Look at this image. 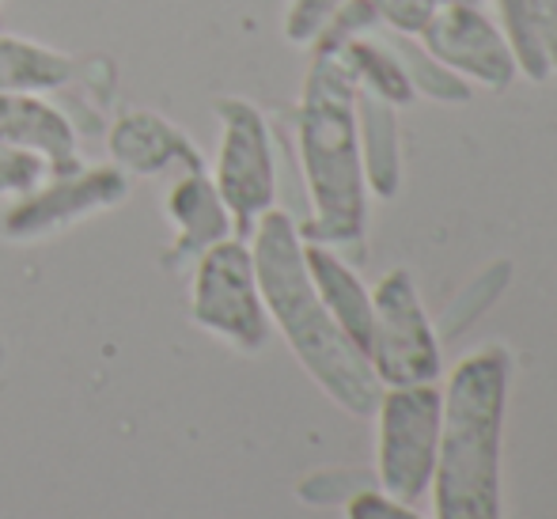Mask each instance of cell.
<instances>
[{"label": "cell", "mask_w": 557, "mask_h": 519, "mask_svg": "<svg viewBox=\"0 0 557 519\" xmlns=\"http://www.w3.org/2000/svg\"><path fill=\"white\" fill-rule=\"evenodd\" d=\"M247 243L265 314L293 345L296 360L345 413H375L383 387L368 357L345 337V330L319 300L308 262H304L300 227L293 224V217L285 209H270L255 224Z\"/></svg>", "instance_id": "cell-1"}, {"label": "cell", "mask_w": 557, "mask_h": 519, "mask_svg": "<svg viewBox=\"0 0 557 519\" xmlns=\"http://www.w3.org/2000/svg\"><path fill=\"white\" fill-rule=\"evenodd\" d=\"M304 183L311 198V220L300 239L323 247H352L364 239V163L357 137V81L337 50H319L304 81L296 110Z\"/></svg>", "instance_id": "cell-2"}, {"label": "cell", "mask_w": 557, "mask_h": 519, "mask_svg": "<svg viewBox=\"0 0 557 519\" xmlns=\"http://www.w3.org/2000/svg\"><path fill=\"white\" fill-rule=\"evenodd\" d=\"M512 360L500 345L462 357L447 375L433 467L436 519H500V436Z\"/></svg>", "instance_id": "cell-3"}, {"label": "cell", "mask_w": 557, "mask_h": 519, "mask_svg": "<svg viewBox=\"0 0 557 519\" xmlns=\"http://www.w3.org/2000/svg\"><path fill=\"white\" fill-rule=\"evenodd\" d=\"M221 148H216L213 186L221 194L239 239H250L255 224L277 209V160L265 114L250 99H216Z\"/></svg>", "instance_id": "cell-4"}, {"label": "cell", "mask_w": 557, "mask_h": 519, "mask_svg": "<svg viewBox=\"0 0 557 519\" xmlns=\"http://www.w3.org/2000/svg\"><path fill=\"white\" fill-rule=\"evenodd\" d=\"M190 319L239 353H258L270 342V314L258 293L250 243L239 235L213 243L194 262Z\"/></svg>", "instance_id": "cell-5"}, {"label": "cell", "mask_w": 557, "mask_h": 519, "mask_svg": "<svg viewBox=\"0 0 557 519\" xmlns=\"http://www.w3.org/2000/svg\"><path fill=\"white\" fill-rule=\"evenodd\" d=\"M444 391L436 383L418 387H387L380 395V447H375V478L387 497L418 501L433 482L436 444H441Z\"/></svg>", "instance_id": "cell-6"}, {"label": "cell", "mask_w": 557, "mask_h": 519, "mask_svg": "<svg viewBox=\"0 0 557 519\" xmlns=\"http://www.w3.org/2000/svg\"><path fill=\"white\" fill-rule=\"evenodd\" d=\"M368 364L380 387H418L441 380V345L406 270H391L372 288Z\"/></svg>", "instance_id": "cell-7"}, {"label": "cell", "mask_w": 557, "mask_h": 519, "mask_svg": "<svg viewBox=\"0 0 557 519\" xmlns=\"http://www.w3.org/2000/svg\"><path fill=\"white\" fill-rule=\"evenodd\" d=\"M129 198V175L117 171L114 163H99V168L61 171V175H46L35 190L20 194L15 206L0 220V235L12 243L46 239V235L61 232L69 224L107 212Z\"/></svg>", "instance_id": "cell-8"}, {"label": "cell", "mask_w": 557, "mask_h": 519, "mask_svg": "<svg viewBox=\"0 0 557 519\" xmlns=\"http://www.w3.org/2000/svg\"><path fill=\"white\" fill-rule=\"evenodd\" d=\"M425 53L455 69L459 81H478L485 88H508L516 76V58L505 35L474 4H441L418 30Z\"/></svg>", "instance_id": "cell-9"}, {"label": "cell", "mask_w": 557, "mask_h": 519, "mask_svg": "<svg viewBox=\"0 0 557 519\" xmlns=\"http://www.w3.org/2000/svg\"><path fill=\"white\" fill-rule=\"evenodd\" d=\"M107 152H111L117 171L140 178L183 175V171L206 168L198 145L156 110H129L117 118L107 133Z\"/></svg>", "instance_id": "cell-10"}, {"label": "cell", "mask_w": 557, "mask_h": 519, "mask_svg": "<svg viewBox=\"0 0 557 519\" xmlns=\"http://www.w3.org/2000/svg\"><path fill=\"white\" fill-rule=\"evenodd\" d=\"M0 145L46 163L50 175L81 168V140L73 118L35 91L0 96Z\"/></svg>", "instance_id": "cell-11"}, {"label": "cell", "mask_w": 557, "mask_h": 519, "mask_svg": "<svg viewBox=\"0 0 557 519\" xmlns=\"http://www.w3.org/2000/svg\"><path fill=\"white\" fill-rule=\"evenodd\" d=\"M168 217L171 227H175V239L163 250V265L168 270L194 265L198 255H206L213 243L235 235L232 217H227L221 194L213 186V175L206 168L175 175V183L168 190Z\"/></svg>", "instance_id": "cell-12"}, {"label": "cell", "mask_w": 557, "mask_h": 519, "mask_svg": "<svg viewBox=\"0 0 557 519\" xmlns=\"http://www.w3.org/2000/svg\"><path fill=\"white\" fill-rule=\"evenodd\" d=\"M304 262H308L311 285H315L319 300L326 304L334 322L345 330V337L368 357V342H372V293H368L357 273L334 255V247L304 243Z\"/></svg>", "instance_id": "cell-13"}, {"label": "cell", "mask_w": 557, "mask_h": 519, "mask_svg": "<svg viewBox=\"0 0 557 519\" xmlns=\"http://www.w3.org/2000/svg\"><path fill=\"white\" fill-rule=\"evenodd\" d=\"M357 137L364 183L380 198H395L398 190V122L395 103L380 99L375 91L357 88Z\"/></svg>", "instance_id": "cell-14"}, {"label": "cell", "mask_w": 557, "mask_h": 519, "mask_svg": "<svg viewBox=\"0 0 557 519\" xmlns=\"http://www.w3.org/2000/svg\"><path fill=\"white\" fill-rule=\"evenodd\" d=\"M73 73L76 65L69 53L35 42V38L0 35V96H8V91L50 96V91L65 88Z\"/></svg>", "instance_id": "cell-15"}, {"label": "cell", "mask_w": 557, "mask_h": 519, "mask_svg": "<svg viewBox=\"0 0 557 519\" xmlns=\"http://www.w3.org/2000/svg\"><path fill=\"white\" fill-rule=\"evenodd\" d=\"M337 53H342V61L349 65L357 88L375 91V96L387 99V103H395V107L413 99V81L406 76V69H403V61L395 58V50L372 46V42H364V38H349Z\"/></svg>", "instance_id": "cell-16"}, {"label": "cell", "mask_w": 557, "mask_h": 519, "mask_svg": "<svg viewBox=\"0 0 557 519\" xmlns=\"http://www.w3.org/2000/svg\"><path fill=\"white\" fill-rule=\"evenodd\" d=\"M500 8V23H505V42L516 58V69L531 76V81H546L554 73L550 69V58L543 50V38L535 30V15H531L528 0H497Z\"/></svg>", "instance_id": "cell-17"}, {"label": "cell", "mask_w": 557, "mask_h": 519, "mask_svg": "<svg viewBox=\"0 0 557 519\" xmlns=\"http://www.w3.org/2000/svg\"><path fill=\"white\" fill-rule=\"evenodd\" d=\"M349 0H293L288 4V15H285V35L288 42H300V46H311L319 38V30L334 20V12Z\"/></svg>", "instance_id": "cell-18"}, {"label": "cell", "mask_w": 557, "mask_h": 519, "mask_svg": "<svg viewBox=\"0 0 557 519\" xmlns=\"http://www.w3.org/2000/svg\"><path fill=\"white\" fill-rule=\"evenodd\" d=\"M46 175L50 171H46L42 160L0 145V198H20V194L35 190Z\"/></svg>", "instance_id": "cell-19"}, {"label": "cell", "mask_w": 557, "mask_h": 519, "mask_svg": "<svg viewBox=\"0 0 557 519\" xmlns=\"http://www.w3.org/2000/svg\"><path fill=\"white\" fill-rule=\"evenodd\" d=\"M345 519H425L418 516L410 505H403V501L387 497L383 490H360L352 493L349 501H345Z\"/></svg>", "instance_id": "cell-20"}, {"label": "cell", "mask_w": 557, "mask_h": 519, "mask_svg": "<svg viewBox=\"0 0 557 519\" xmlns=\"http://www.w3.org/2000/svg\"><path fill=\"white\" fill-rule=\"evenodd\" d=\"M360 490H368V482L349 478L345 470H323V474L308 478V482L300 485V497L308 501V505H337V501L345 505V501Z\"/></svg>", "instance_id": "cell-21"}, {"label": "cell", "mask_w": 557, "mask_h": 519, "mask_svg": "<svg viewBox=\"0 0 557 519\" xmlns=\"http://www.w3.org/2000/svg\"><path fill=\"white\" fill-rule=\"evenodd\" d=\"M535 15V30L543 38V50L550 58V69H557V0H528Z\"/></svg>", "instance_id": "cell-22"}]
</instances>
